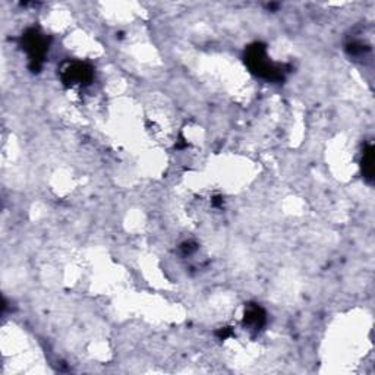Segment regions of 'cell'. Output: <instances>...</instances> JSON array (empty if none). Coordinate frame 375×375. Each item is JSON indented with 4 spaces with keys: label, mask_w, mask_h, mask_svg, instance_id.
I'll use <instances>...</instances> for the list:
<instances>
[{
    "label": "cell",
    "mask_w": 375,
    "mask_h": 375,
    "mask_svg": "<svg viewBox=\"0 0 375 375\" xmlns=\"http://www.w3.org/2000/svg\"><path fill=\"white\" fill-rule=\"evenodd\" d=\"M245 61L249 69L261 78L266 80L275 81V80H283L282 69L275 66L267 56L266 47L263 44H254L246 50Z\"/></svg>",
    "instance_id": "cell-1"
},
{
    "label": "cell",
    "mask_w": 375,
    "mask_h": 375,
    "mask_svg": "<svg viewBox=\"0 0 375 375\" xmlns=\"http://www.w3.org/2000/svg\"><path fill=\"white\" fill-rule=\"evenodd\" d=\"M23 49L28 56L31 71L32 72L40 71L49 49L46 37L40 31L28 30L23 35Z\"/></svg>",
    "instance_id": "cell-2"
},
{
    "label": "cell",
    "mask_w": 375,
    "mask_h": 375,
    "mask_svg": "<svg viewBox=\"0 0 375 375\" xmlns=\"http://www.w3.org/2000/svg\"><path fill=\"white\" fill-rule=\"evenodd\" d=\"M245 326H248L251 330H260L266 323V312L258 305H249L245 311Z\"/></svg>",
    "instance_id": "cell-4"
},
{
    "label": "cell",
    "mask_w": 375,
    "mask_h": 375,
    "mask_svg": "<svg viewBox=\"0 0 375 375\" xmlns=\"http://www.w3.org/2000/svg\"><path fill=\"white\" fill-rule=\"evenodd\" d=\"M362 172L364 176L368 181H372L374 177V147L368 144L364 148V155H362Z\"/></svg>",
    "instance_id": "cell-5"
},
{
    "label": "cell",
    "mask_w": 375,
    "mask_h": 375,
    "mask_svg": "<svg viewBox=\"0 0 375 375\" xmlns=\"http://www.w3.org/2000/svg\"><path fill=\"white\" fill-rule=\"evenodd\" d=\"M94 76L93 68L88 66L87 64H81V62H73V64H68L64 69H62V80L66 85H87L91 83Z\"/></svg>",
    "instance_id": "cell-3"
}]
</instances>
